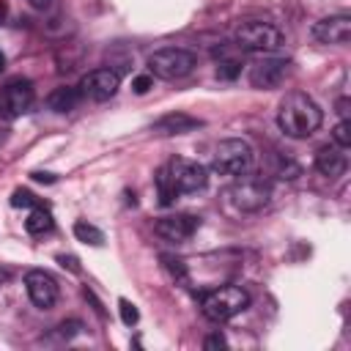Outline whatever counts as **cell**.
<instances>
[{
    "label": "cell",
    "instance_id": "8",
    "mask_svg": "<svg viewBox=\"0 0 351 351\" xmlns=\"http://www.w3.org/2000/svg\"><path fill=\"white\" fill-rule=\"evenodd\" d=\"M36 90L30 80H11L3 90H0V118H19L33 107Z\"/></svg>",
    "mask_w": 351,
    "mask_h": 351
},
{
    "label": "cell",
    "instance_id": "32",
    "mask_svg": "<svg viewBox=\"0 0 351 351\" xmlns=\"http://www.w3.org/2000/svg\"><path fill=\"white\" fill-rule=\"evenodd\" d=\"M3 69H5V55L0 52V71H3Z\"/></svg>",
    "mask_w": 351,
    "mask_h": 351
},
{
    "label": "cell",
    "instance_id": "23",
    "mask_svg": "<svg viewBox=\"0 0 351 351\" xmlns=\"http://www.w3.org/2000/svg\"><path fill=\"white\" fill-rule=\"evenodd\" d=\"M118 310H121V321H123L126 326H134V324L140 321V313H137V307H134L129 299H121V302H118Z\"/></svg>",
    "mask_w": 351,
    "mask_h": 351
},
{
    "label": "cell",
    "instance_id": "22",
    "mask_svg": "<svg viewBox=\"0 0 351 351\" xmlns=\"http://www.w3.org/2000/svg\"><path fill=\"white\" fill-rule=\"evenodd\" d=\"M162 263H165V269H167L178 282H186V266H184V261H178V258H173V255H162Z\"/></svg>",
    "mask_w": 351,
    "mask_h": 351
},
{
    "label": "cell",
    "instance_id": "3",
    "mask_svg": "<svg viewBox=\"0 0 351 351\" xmlns=\"http://www.w3.org/2000/svg\"><path fill=\"white\" fill-rule=\"evenodd\" d=\"M282 44L280 27L263 19H244L236 27V47L241 52H255V55H271Z\"/></svg>",
    "mask_w": 351,
    "mask_h": 351
},
{
    "label": "cell",
    "instance_id": "19",
    "mask_svg": "<svg viewBox=\"0 0 351 351\" xmlns=\"http://www.w3.org/2000/svg\"><path fill=\"white\" fill-rule=\"evenodd\" d=\"M74 236L80 239V241H85V244H93V247H99V244H104V233L96 228V225H90V222H85V219H80V222H74Z\"/></svg>",
    "mask_w": 351,
    "mask_h": 351
},
{
    "label": "cell",
    "instance_id": "21",
    "mask_svg": "<svg viewBox=\"0 0 351 351\" xmlns=\"http://www.w3.org/2000/svg\"><path fill=\"white\" fill-rule=\"evenodd\" d=\"M332 140H335V145H340L343 151L351 145V121H348V118H343V121L332 129Z\"/></svg>",
    "mask_w": 351,
    "mask_h": 351
},
{
    "label": "cell",
    "instance_id": "26",
    "mask_svg": "<svg viewBox=\"0 0 351 351\" xmlns=\"http://www.w3.org/2000/svg\"><path fill=\"white\" fill-rule=\"evenodd\" d=\"M11 206H25V208H36V197L25 189H16L14 197H11Z\"/></svg>",
    "mask_w": 351,
    "mask_h": 351
},
{
    "label": "cell",
    "instance_id": "10",
    "mask_svg": "<svg viewBox=\"0 0 351 351\" xmlns=\"http://www.w3.org/2000/svg\"><path fill=\"white\" fill-rule=\"evenodd\" d=\"M288 74V60L285 58H274V55H263L250 66V85L261 88V90H271L277 85H282Z\"/></svg>",
    "mask_w": 351,
    "mask_h": 351
},
{
    "label": "cell",
    "instance_id": "5",
    "mask_svg": "<svg viewBox=\"0 0 351 351\" xmlns=\"http://www.w3.org/2000/svg\"><path fill=\"white\" fill-rule=\"evenodd\" d=\"M228 197L241 214H258L269 206L271 186H269V181H263L258 176H236L233 186L228 189Z\"/></svg>",
    "mask_w": 351,
    "mask_h": 351
},
{
    "label": "cell",
    "instance_id": "27",
    "mask_svg": "<svg viewBox=\"0 0 351 351\" xmlns=\"http://www.w3.org/2000/svg\"><path fill=\"white\" fill-rule=\"evenodd\" d=\"M203 346H206L208 351H214V348H225V346H228V340H225L219 332H214V335H208V337H206V343H203Z\"/></svg>",
    "mask_w": 351,
    "mask_h": 351
},
{
    "label": "cell",
    "instance_id": "11",
    "mask_svg": "<svg viewBox=\"0 0 351 351\" xmlns=\"http://www.w3.org/2000/svg\"><path fill=\"white\" fill-rule=\"evenodd\" d=\"M25 291H27L30 302L36 307H41V310H49L58 302V296H60L58 280L49 271H44V269H30L25 274Z\"/></svg>",
    "mask_w": 351,
    "mask_h": 351
},
{
    "label": "cell",
    "instance_id": "9",
    "mask_svg": "<svg viewBox=\"0 0 351 351\" xmlns=\"http://www.w3.org/2000/svg\"><path fill=\"white\" fill-rule=\"evenodd\" d=\"M118 88H121V74L115 69H110V66L88 71L82 77V82H80L82 96H88L90 101H107V99H112L118 93Z\"/></svg>",
    "mask_w": 351,
    "mask_h": 351
},
{
    "label": "cell",
    "instance_id": "12",
    "mask_svg": "<svg viewBox=\"0 0 351 351\" xmlns=\"http://www.w3.org/2000/svg\"><path fill=\"white\" fill-rule=\"evenodd\" d=\"M197 228H200V219L195 214H170V217H162L154 225L156 236H162L165 241H173V244H181V241L192 239Z\"/></svg>",
    "mask_w": 351,
    "mask_h": 351
},
{
    "label": "cell",
    "instance_id": "14",
    "mask_svg": "<svg viewBox=\"0 0 351 351\" xmlns=\"http://www.w3.org/2000/svg\"><path fill=\"white\" fill-rule=\"evenodd\" d=\"M346 167H348V159H346V154H343L340 145H321L315 151V170L321 176L337 178V176L346 173Z\"/></svg>",
    "mask_w": 351,
    "mask_h": 351
},
{
    "label": "cell",
    "instance_id": "13",
    "mask_svg": "<svg viewBox=\"0 0 351 351\" xmlns=\"http://www.w3.org/2000/svg\"><path fill=\"white\" fill-rule=\"evenodd\" d=\"M313 38L321 44H348L351 38V16L348 14H332L313 25Z\"/></svg>",
    "mask_w": 351,
    "mask_h": 351
},
{
    "label": "cell",
    "instance_id": "2",
    "mask_svg": "<svg viewBox=\"0 0 351 351\" xmlns=\"http://www.w3.org/2000/svg\"><path fill=\"white\" fill-rule=\"evenodd\" d=\"M247 307H250V293L241 285H222V288L208 291L200 299L203 315L214 324H225V321L236 318L239 313H244Z\"/></svg>",
    "mask_w": 351,
    "mask_h": 351
},
{
    "label": "cell",
    "instance_id": "29",
    "mask_svg": "<svg viewBox=\"0 0 351 351\" xmlns=\"http://www.w3.org/2000/svg\"><path fill=\"white\" fill-rule=\"evenodd\" d=\"M58 261H60V266H69L71 271H80V266H77V258H71V255H60Z\"/></svg>",
    "mask_w": 351,
    "mask_h": 351
},
{
    "label": "cell",
    "instance_id": "24",
    "mask_svg": "<svg viewBox=\"0 0 351 351\" xmlns=\"http://www.w3.org/2000/svg\"><path fill=\"white\" fill-rule=\"evenodd\" d=\"M80 329H82L80 321H63V324L55 326V337H60V340H71L74 335H80Z\"/></svg>",
    "mask_w": 351,
    "mask_h": 351
},
{
    "label": "cell",
    "instance_id": "17",
    "mask_svg": "<svg viewBox=\"0 0 351 351\" xmlns=\"http://www.w3.org/2000/svg\"><path fill=\"white\" fill-rule=\"evenodd\" d=\"M52 214L47 211V208H41V206H36L30 214H27V219H25V230L30 233V236H44V233H49L52 230Z\"/></svg>",
    "mask_w": 351,
    "mask_h": 351
},
{
    "label": "cell",
    "instance_id": "28",
    "mask_svg": "<svg viewBox=\"0 0 351 351\" xmlns=\"http://www.w3.org/2000/svg\"><path fill=\"white\" fill-rule=\"evenodd\" d=\"M30 3V8H36V11H49L52 5H55V0H27Z\"/></svg>",
    "mask_w": 351,
    "mask_h": 351
},
{
    "label": "cell",
    "instance_id": "31",
    "mask_svg": "<svg viewBox=\"0 0 351 351\" xmlns=\"http://www.w3.org/2000/svg\"><path fill=\"white\" fill-rule=\"evenodd\" d=\"M33 178H36V181H41V184H52V181H55V176H52V173H33Z\"/></svg>",
    "mask_w": 351,
    "mask_h": 351
},
{
    "label": "cell",
    "instance_id": "18",
    "mask_svg": "<svg viewBox=\"0 0 351 351\" xmlns=\"http://www.w3.org/2000/svg\"><path fill=\"white\" fill-rule=\"evenodd\" d=\"M156 192H159V203L162 206H170L176 197H178V192H176V186H173V181H170V176H167V170L165 167H159V173H156Z\"/></svg>",
    "mask_w": 351,
    "mask_h": 351
},
{
    "label": "cell",
    "instance_id": "1",
    "mask_svg": "<svg viewBox=\"0 0 351 351\" xmlns=\"http://www.w3.org/2000/svg\"><path fill=\"white\" fill-rule=\"evenodd\" d=\"M324 123V110L318 107V101L302 90H291L285 93V99L280 101L277 110V126L293 137V140H304L313 132H318V126Z\"/></svg>",
    "mask_w": 351,
    "mask_h": 351
},
{
    "label": "cell",
    "instance_id": "25",
    "mask_svg": "<svg viewBox=\"0 0 351 351\" xmlns=\"http://www.w3.org/2000/svg\"><path fill=\"white\" fill-rule=\"evenodd\" d=\"M132 88H134V93H148V90L154 88V74H140V77H134V80H132Z\"/></svg>",
    "mask_w": 351,
    "mask_h": 351
},
{
    "label": "cell",
    "instance_id": "6",
    "mask_svg": "<svg viewBox=\"0 0 351 351\" xmlns=\"http://www.w3.org/2000/svg\"><path fill=\"white\" fill-rule=\"evenodd\" d=\"M195 63H197L195 52L181 47H165L148 58V71L159 80H184L186 74H192Z\"/></svg>",
    "mask_w": 351,
    "mask_h": 351
},
{
    "label": "cell",
    "instance_id": "30",
    "mask_svg": "<svg viewBox=\"0 0 351 351\" xmlns=\"http://www.w3.org/2000/svg\"><path fill=\"white\" fill-rule=\"evenodd\" d=\"M348 104H351L348 99H340V101H337V112H340V118H348Z\"/></svg>",
    "mask_w": 351,
    "mask_h": 351
},
{
    "label": "cell",
    "instance_id": "16",
    "mask_svg": "<svg viewBox=\"0 0 351 351\" xmlns=\"http://www.w3.org/2000/svg\"><path fill=\"white\" fill-rule=\"evenodd\" d=\"M80 99H82V90H80V88L60 85V88H55V90L47 96V104H49L52 112H71V110H77Z\"/></svg>",
    "mask_w": 351,
    "mask_h": 351
},
{
    "label": "cell",
    "instance_id": "4",
    "mask_svg": "<svg viewBox=\"0 0 351 351\" xmlns=\"http://www.w3.org/2000/svg\"><path fill=\"white\" fill-rule=\"evenodd\" d=\"M252 167V148L239 137L219 140L211 154V170L219 176H244Z\"/></svg>",
    "mask_w": 351,
    "mask_h": 351
},
{
    "label": "cell",
    "instance_id": "20",
    "mask_svg": "<svg viewBox=\"0 0 351 351\" xmlns=\"http://www.w3.org/2000/svg\"><path fill=\"white\" fill-rule=\"evenodd\" d=\"M241 74V60H236V58H219V63H217V77L219 80H236Z\"/></svg>",
    "mask_w": 351,
    "mask_h": 351
},
{
    "label": "cell",
    "instance_id": "7",
    "mask_svg": "<svg viewBox=\"0 0 351 351\" xmlns=\"http://www.w3.org/2000/svg\"><path fill=\"white\" fill-rule=\"evenodd\" d=\"M165 170H167V176H170V181H173V186H176L178 195L200 192V189L206 186V181H208L206 167L197 165V162H192V159H184V156L170 159V162L165 165Z\"/></svg>",
    "mask_w": 351,
    "mask_h": 351
},
{
    "label": "cell",
    "instance_id": "15",
    "mask_svg": "<svg viewBox=\"0 0 351 351\" xmlns=\"http://www.w3.org/2000/svg\"><path fill=\"white\" fill-rule=\"evenodd\" d=\"M197 126H203V121H197L186 112H170V115H162L151 129L156 134H184V132H192Z\"/></svg>",
    "mask_w": 351,
    "mask_h": 351
}]
</instances>
